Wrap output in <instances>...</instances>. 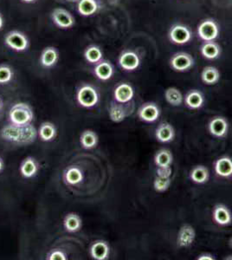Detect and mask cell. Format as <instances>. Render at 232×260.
<instances>
[{
    "label": "cell",
    "mask_w": 232,
    "mask_h": 260,
    "mask_svg": "<svg viewBox=\"0 0 232 260\" xmlns=\"http://www.w3.org/2000/svg\"><path fill=\"white\" fill-rule=\"evenodd\" d=\"M0 136L5 141L18 146L30 145L38 137V130L32 123L26 126H18L9 123L0 130Z\"/></svg>",
    "instance_id": "obj_1"
},
{
    "label": "cell",
    "mask_w": 232,
    "mask_h": 260,
    "mask_svg": "<svg viewBox=\"0 0 232 260\" xmlns=\"http://www.w3.org/2000/svg\"><path fill=\"white\" fill-rule=\"evenodd\" d=\"M76 101L81 108L92 109L100 103L99 91L94 85L84 84L76 89Z\"/></svg>",
    "instance_id": "obj_2"
},
{
    "label": "cell",
    "mask_w": 232,
    "mask_h": 260,
    "mask_svg": "<svg viewBox=\"0 0 232 260\" xmlns=\"http://www.w3.org/2000/svg\"><path fill=\"white\" fill-rule=\"evenodd\" d=\"M9 122L18 126H26L34 120V111L30 104L18 103L12 106L8 114Z\"/></svg>",
    "instance_id": "obj_3"
},
{
    "label": "cell",
    "mask_w": 232,
    "mask_h": 260,
    "mask_svg": "<svg viewBox=\"0 0 232 260\" xmlns=\"http://www.w3.org/2000/svg\"><path fill=\"white\" fill-rule=\"evenodd\" d=\"M4 43L9 48L18 52L24 51L29 47V40L26 36L19 31L8 32L4 37Z\"/></svg>",
    "instance_id": "obj_4"
},
{
    "label": "cell",
    "mask_w": 232,
    "mask_h": 260,
    "mask_svg": "<svg viewBox=\"0 0 232 260\" xmlns=\"http://www.w3.org/2000/svg\"><path fill=\"white\" fill-rule=\"evenodd\" d=\"M198 34L206 42L214 41L219 35V27L213 20H204L198 27Z\"/></svg>",
    "instance_id": "obj_5"
},
{
    "label": "cell",
    "mask_w": 232,
    "mask_h": 260,
    "mask_svg": "<svg viewBox=\"0 0 232 260\" xmlns=\"http://www.w3.org/2000/svg\"><path fill=\"white\" fill-rule=\"evenodd\" d=\"M51 20L60 29H69L76 23V20L72 14L63 8L54 9L51 12Z\"/></svg>",
    "instance_id": "obj_6"
},
{
    "label": "cell",
    "mask_w": 232,
    "mask_h": 260,
    "mask_svg": "<svg viewBox=\"0 0 232 260\" xmlns=\"http://www.w3.org/2000/svg\"><path fill=\"white\" fill-rule=\"evenodd\" d=\"M171 68L179 72H184L191 69L194 65V59L187 52L175 53L170 59Z\"/></svg>",
    "instance_id": "obj_7"
},
{
    "label": "cell",
    "mask_w": 232,
    "mask_h": 260,
    "mask_svg": "<svg viewBox=\"0 0 232 260\" xmlns=\"http://www.w3.org/2000/svg\"><path fill=\"white\" fill-rule=\"evenodd\" d=\"M84 180V171L76 165L68 166L63 172V181L66 186L75 187L82 183Z\"/></svg>",
    "instance_id": "obj_8"
},
{
    "label": "cell",
    "mask_w": 232,
    "mask_h": 260,
    "mask_svg": "<svg viewBox=\"0 0 232 260\" xmlns=\"http://www.w3.org/2000/svg\"><path fill=\"white\" fill-rule=\"evenodd\" d=\"M40 171V164L33 156H27L21 161L19 173L24 179H32L38 175Z\"/></svg>",
    "instance_id": "obj_9"
},
{
    "label": "cell",
    "mask_w": 232,
    "mask_h": 260,
    "mask_svg": "<svg viewBox=\"0 0 232 260\" xmlns=\"http://www.w3.org/2000/svg\"><path fill=\"white\" fill-rule=\"evenodd\" d=\"M169 39L176 44H185L191 39V32L188 27L177 23L170 29Z\"/></svg>",
    "instance_id": "obj_10"
},
{
    "label": "cell",
    "mask_w": 232,
    "mask_h": 260,
    "mask_svg": "<svg viewBox=\"0 0 232 260\" xmlns=\"http://www.w3.org/2000/svg\"><path fill=\"white\" fill-rule=\"evenodd\" d=\"M88 253L93 260H107L110 256V245L107 241L98 239L90 245Z\"/></svg>",
    "instance_id": "obj_11"
},
{
    "label": "cell",
    "mask_w": 232,
    "mask_h": 260,
    "mask_svg": "<svg viewBox=\"0 0 232 260\" xmlns=\"http://www.w3.org/2000/svg\"><path fill=\"white\" fill-rule=\"evenodd\" d=\"M160 115V108L154 103H146L138 110V117L145 123H154Z\"/></svg>",
    "instance_id": "obj_12"
},
{
    "label": "cell",
    "mask_w": 232,
    "mask_h": 260,
    "mask_svg": "<svg viewBox=\"0 0 232 260\" xmlns=\"http://www.w3.org/2000/svg\"><path fill=\"white\" fill-rule=\"evenodd\" d=\"M210 134L216 138L225 137L228 134V121L223 116H215L208 124Z\"/></svg>",
    "instance_id": "obj_13"
},
{
    "label": "cell",
    "mask_w": 232,
    "mask_h": 260,
    "mask_svg": "<svg viewBox=\"0 0 232 260\" xmlns=\"http://www.w3.org/2000/svg\"><path fill=\"white\" fill-rule=\"evenodd\" d=\"M119 65L126 71H133L139 68L141 65V58L136 52L126 50L119 58Z\"/></svg>",
    "instance_id": "obj_14"
},
{
    "label": "cell",
    "mask_w": 232,
    "mask_h": 260,
    "mask_svg": "<svg viewBox=\"0 0 232 260\" xmlns=\"http://www.w3.org/2000/svg\"><path fill=\"white\" fill-rule=\"evenodd\" d=\"M196 238V232L194 228L190 225H184L180 227L178 237L177 245L181 248H187L194 243Z\"/></svg>",
    "instance_id": "obj_15"
},
{
    "label": "cell",
    "mask_w": 232,
    "mask_h": 260,
    "mask_svg": "<svg viewBox=\"0 0 232 260\" xmlns=\"http://www.w3.org/2000/svg\"><path fill=\"white\" fill-rule=\"evenodd\" d=\"M134 96L133 87L127 83L117 85L114 90V98L115 102L120 104H128Z\"/></svg>",
    "instance_id": "obj_16"
},
{
    "label": "cell",
    "mask_w": 232,
    "mask_h": 260,
    "mask_svg": "<svg viewBox=\"0 0 232 260\" xmlns=\"http://www.w3.org/2000/svg\"><path fill=\"white\" fill-rule=\"evenodd\" d=\"M212 217L219 226H228L232 221V212L224 204H217L213 207Z\"/></svg>",
    "instance_id": "obj_17"
},
{
    "label": "cell",
    "mask_w": 232,
    "mask_h": 260,
    "mask_svg": "<svg viewBox=\"0 0 232 260\" xmlns=\"http://www.w3.org/2000/svg\"><path fill=\"white\" fill-rule=\"evenodd\" d=\"M175 137V130L170 123H160L155 130V138L161 143H168Z\"/></svg>",
    "instance_id": "obj_18"
},
{
    "label": "cell",
    "mask_w": 232,
    "mask_h": 260,
    "mask_svg": "<svg viewBox=\"0 0 232 260\" xmlns=\"http://www.w3.org/2000/svg\"><path fill=\"white\" fill-rule=\"evenodd\" d=\"M63 228L69 234H75L83 228V219L76 213H69L65 215L63 221Z\"/></svg>",
    "instance_id": "obj_19"
},
{
    "label": "cell",
    "mask_w": 232,
    "mask_h": 260,
    "mask_svg": "<svg viewBox=\"0 0 232 260\" xmlns=\"http://www.w3.org/2000/svg\"><path fill=\"white\" fill-rule=\"evenodd\" d=\"M127 115V109L124 104H120L115 101L111 103L108 107V116L113 123H122Z\"/></svg>",
    "instance_id": "obj_20"
},
{
    "label": "cell",
    "mask_w": 232,
    "mask_h": 260,
    "mask_svg": "<svg viewBox=\"0 0 232 260\" xmlns=\"http://www.w3.org/2000/svg\"><path fill=\"white\" fill-rule=\"evenodd\" d=\"M101 8L99 0H80L77 3V11L84 17H91Z\"/></svg>",
    "instance_id": "obj_21"
},
{
    "label": "cell",
    "mask_w": 232,
    "mask_h": 260,
    "mask_svg": "<svg viewBox=\"0 0 232 260\" xmlns=\"http://www.w3.org/2000/svg\"><path fill=\"white\" fill-rule=\"evenodd\" d=\"M114 66L110 62L102 60L96 64L94 68V74L95 77L102 81H107L110 79L114 75Z\"/></svg>",
    "instance_id": "obj_22"
},
{
    "label": "cell",
    "mask_w": 232,
    "mask_h": 260,
    "mask_svg": "<svg viewBox=\"0 0 232 260\" xmlns=\"http://www.w3.org/2000/svg\"><path fill=\"white\" fill-rule=\"evenodd\" d=\"M38 138L44 142H50L57 137V127L50 122L42 123L38 130Z\"/></svg>",
    "instance_id": "obj_23"
},
{
    "label": "cell",
    "mask_w": 232,
    "mask_h": 260,
    "mask_svg": "<svg viewBox=\"0 0 232 260\" xmlns=\"http://www.w3.org/2000/svg\"><path fill=\"white\" fill-rule=\"evenodd\" d=\"M184 103L190 109H199L205 104V96L198 89H192L186 95Z\"/></svg>",
    "instance_id": "obj_24"
},
{
    "label": "cell",
    "mask_w": 232,
    "mask_h": 260,
    "mask_svg": "<svg viewBox=\"0 0 232 260\" xmlns=\"http://www.w3.org/2000/svg\"><path fill=\"white\" fill-rule=\"evenodd\" d=\"M215 172L223 178H229L232 175V160L228 156L220 157L214 164Z\"/></svg>",
    "instance_id": "obj_25"
},
{
    "label": "cell",
    "mask_w": 232,
    "mask_h": 260,
    "mask_svg": "<svg viewBox=\"0 0 232 260\" xmlns=\"http://www.w3.org/2000/svg\"><path fill=\"white\" fill-rule=\"evenodd\" d=\"M59 60V53L56 48L47 47L40 56V64L44 68H52Z\"/></svg>",
    "instance_id": "obj_26"
},
{
    "label": "cell",
    "mask_w": 232,
    "mask_h": 260,
    "mask_svg": "<svg viewBox=\"0 0 232 260\" xmlns=\"http://www.w3.org/2000/svg\"><path fill=\"white\" fill-rule=\"evenodd\" d=\"M99 137L95 131L91 130H84L80 135V144L84 150H93L98 145Z\"/></svg>",
    "instance_id": "obj_27"
},
{
    "label": "cell",
    "mask_w": 232,
    "mask_h": 260,
    "mask_svg": "<svg viewBox=\"0 0 232 260\" xmlns=\"http://www.w3.org/2000/svg\"><path fill=\"white\" fill-rule=\"evenodd\" d=\"M210 173L208 169L203 166L198 165L190 170V179L192 182L197 184L206 183L209 180Z\"/></svg>",
    "instance_id": "obj_28"
},
{
    "label": "cell",
    "mask_w": 232,
    "mask_h": 260,
    "mask_svg": "<svg viewBox=\"0 0 232 260\" xmlns=\"http://www.w3.org/2000/svg\"><path fill=\"white\" fill-rule=\"evenodd\" d=\"M201 54L204 58L209 60H213L218 58L221 54L220 46L213 41L206 42L201 46Z\"/></svg>",
    "instance_id": "obj_29"
},
{
    "label": "cell",
    "mask_w": 232,
    "mask_h": 260,
    "mask_svg": "<svg viewBox=\"0 0 232 260\" xmlns=\"http://www.w3.org/2000/svg\"><path fill=\"white\" fill-rule=\"evenodd\" d=\"M201 79L206 85H216L220 79V72L216 67L207 66L202 71Z\"/></svg>",
    "instance_id": "obj_30"
},
{
    "label": "cell",
    "mask_w": 232,
    "mask_h": 260,
    "mask_svg": "<svg viewBox=\"0 0 232 260\" xmlns=\"http://www.w3.org/2000/svg\"><path fill=\"white\" fill-rule=\"evenodd\" d=\"M165 98L168 104L174 107L180 106L184 103V96H183L182 93L180 92L179 88H174V87L168 88L165 91Z\"/></svg>",
    "instance_id": "obj_31"
},
{
    "label": "cell",
    "mask_w": 232,
    "mask_h": 260,
    "mask_svg": "<svg viewBox=\"0 0 232 260\" xmlns=\"http://www.w3.org/2000/svg\"><path fill=\"white\" fill-rule=\"evenodd\" d=\"M173 161V156L170 150L162 149L157 152L154 156V162L158 168L171 167Z\"/></svg>",
    "instance_id": "obj_32"
},
{
    "label": "cell",
    "mask_w": 232,
    "mask_h": 260,
    "mask_svg": "<svg viewBox=\"0 0 232 260\" xmlns=\"http://www.w3.org/2000/svg\"><path fill=\"white\" fill-rule=\"evenodd\" d=\"M103 57V51L98 46H89L84 51V58L86 59V61L92 65H96L102 61Z\"/></svg>",
    "instance_id": "obj_33"
},
{
    "label": "cell",
    "mask_w": 232,
    "mask_h": 260,
    "mask_svg": "<svg viewBox=\"0 0 232 260\" xmlns=\"http://www.w3.org/2000/svg\"><path fill=\"white\" fill-rule=\"evenodd\" d=\"M171 183V178H161L156 176L153 181V188L158 193H164L169 189Z\"/></svg>",
    "instance_id": "obj_34"
},
{
    "label": "cell",
    "mask_w": 232,
    "mask_h": 260,
    "mask_svg": "<svg viewBox=\"0 0 232 260\" xmlns=\"http://www.w3.org/2000/svg\"><path fill=\"white\" fill-rule=\"evenodd\" d=\"M14 73L9 65H0V85H6L12 80Z\"/></svg>",
    "instance_id": "obj_35"
},
{
    "label": "cell",
    "mask_w": 232,
    "mask_h": 260,
    "mask_svg": "<svg viewBox=\"0 0 232 260\" xmlns=\"http://www.w3.org/2000/svg\"><path fill=\"white\" fill-rule=\"evenodd\" d=\"M46 260H67L68 255L63 249L56 248L50 250L46 255Z\"/></svg>",
    "instance_id": "obj_36"
},
{
    "label": "cell",
    "mask_w": 232,
    "mask_h": 260,
    "mask_svg": "<svg viewBox=\"0 0 232 260\" xmlns=\"http://www.w3.org/2000/svg\"><path fill=\"white\" fill-rule=\"evenodd\" d=\"M172 169L171 167H160L156 170V176L161 178H171Z\"/></svg>",
    "instance_id": "obj_37"
},
{
    "label": "cell",
    "mask_w": 232,
    "mask_h": 260,
    "mask_svg": "<svg viewBox=\"0 0 232 260\" xmlns=\"http://www.w3.org/2000/svg\"><path fill=\"white\" fill-rule=\"evenodd\" d=\"M198 260H214L215 258H214L212 254H210V253H202L200 255H198V258H197Z\"/></svg>",
    "instance_id": "obj_38"
},
{
    "label": "cell",
    "mask_w": 232,
    "mask_h": 260,
    "mask_svg": "<svg viewBox=\"0 0 232 260\" xmlns=\"http://www.w3.org/2000/svg\"><path fill=\"white\" fill-rule=\"evenodd\" d=\"M4 168H5V164H4V159L0 156V173L4 171Z\"/></svg>",
    "instance_id": "obj_39"
},
{
    "label": "cell",
    "mask_w": 232,
    "mask_h": 260,
    "mask_svg": "<svg viewBox=\"0 0 232 260\" xmlns=\"http://www.w3.org/2000/svg\"><path fill=\"white\" fill-rule=\"evenodd\" d=\"M4 26V19L2 15L0 14V30L2 29V27Z\"/></svg>",
    "instance_id": "obj_40"
},
{
    "label": "cell",
    "mask_w": 232,
    "mask_h": 260,
    "mask_svg": "<svg viewBox=\"0 0 232 260\" xmlns=\"http://www.w3.org/2000/svg\"><path fill=\"white\" fill-rule=\"evenodd\" d=\"M3 107H4V103H3V100L0 97V111L3 109Z\"/></svg>",
    "instance_id": "obj_41"
},
{
    "label": "cell",
    "mask_w": 232,
    "mask_h": 260,
    "mask_svg": "<svg viewBox=\"0 0 232 260\" xmlns=\"http://www.w3.org/2000/svg\"><path fill=\"white\" fill-rule=\"evenodd\" d=\"M24 3H27V4H31V3H33L36 0H22Z\"/></svg>",
    "instance_id": "obj_42"
},
{
    "label": "cell",
    "mask_w": 232,
    "mask_h": 260,
    "mask_svg": "<svg viewBox=\"0 0 232 260\" xmlns=\"http://www.w3.org/2000/svg\"><path fill=\"white\" fill-rule=\"evenodd\" d=\"M66 2H69V3H78L80 0H65Z\"/></svg>",
    "instance_id": "obj_43"
},
{
    "label": "cell",
    "mask_w": 232,
    "mask_h": 260,
    "mask_svg": "<svg viewBox=\"0 0 232 260\" xmlns=\"http://www.w3.org/2000/svg\"><path fill=\"white\" fill-rule=\"evenodd\" d=\"M229 245H230V246H231V247L232 248V237L230 238V241H229Z\"/></svg>",
    "instance_id": "obj_44"
},
{
    "label": "cell",
    "mask_w": 232,
    "mask_h": 260,
    "mask_svg": "<svg viewBox=\"0 0 232 260\" xmlns=\"http://www.w3.org/2000/svg\"><path fill=\"white\" fill-rule=\"evenodd\" d=\"M225 260H232V258H230V257H227V258H226V259H225Z\"/></svg>",
    "instance_id": "obj_45"
},
{
    "label": "cell",
    "mask_w": 232,
    "mask_h": 260,
    "mask_svg": "<svg viewBox=\"0 0 232 260\" xmlns=\"http://www.w3.org/2000/svg\"><path fill=\"white\" fill-rule=\"evenodd\" d=\"M57 1H65V0H57Z\"/></svg>",
    "instance_id": "obj_46"
}]
</instances>
